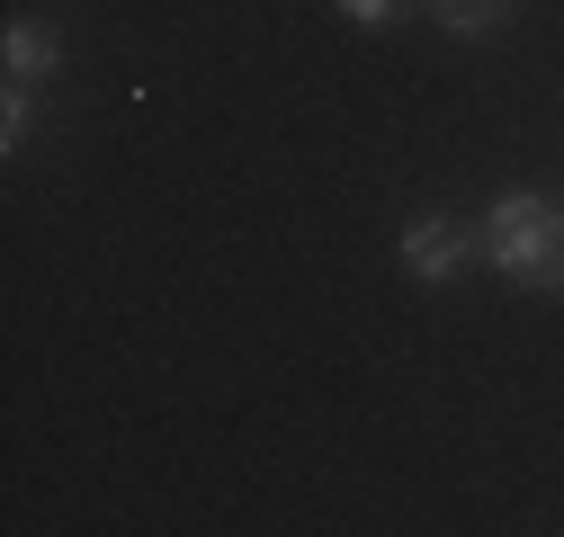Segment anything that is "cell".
I'll use <instances>...</instances> for the list:
<instances>
[{
	"instance_id": "1",
	"label": "cell",
	"mask_w": 564,
	"mask_h": 537,
	"mask_svg": "<svg viewBox=\"0 0 564 537\" xmlns=\"http://www.w3.org/2000/svg\"><path fill=\"white\" fill-rule=\"evenodd\" d=\"M484 260L520 287H564V207L538 197V188H511L484 216Z\"/></svg>"
},
{
	"instance_id": "2",
	"label": "cell",
	"mask_w": 564,
	"mask_h": 537,
	"mask_svg": "<svg viewBox=\"0 0 564 537\" xmlns=\"http://www.w3.org/2000/svg\"><path fill=\"white\" fill-rule=\"evenodd\" d=\"M484 251V233H466V224H448V216H421L412 233H403V268H412V278H457V268Z\"/></svg>"
},
{
	"instance_id": "3",
	"label": "cell",
	"mask_w": 564,
	"mask_h": 537,
	"mask_svg": "<svg viewBox=\"0 0 564 537\" xmlns=\"http://www.w3.org/2000/svg\"><path fill=\"white\" fill-rule=\"evenodd\" d=\"M54 63H63V36H45V28H10V81H45L54 73Z\"/></svg>"
},
{
	"instance_id": "4",
	"label": "cell",
	"mask_w": 564,
	"mask_h": 537,
	"mask_svg": "<svg viewBox=\"0 0 564 537\" xmlns=\"http://www.w3.org/2000/svg\"><path fill=\"white\" fill-rule=\"evenodd\" d=\"M421 10H431L448 36H492V28H502V10H511V0H421Z\"/></svg>"
},
{
	"instance_id": "5",
	"label": "cell",
	"mask_w": 564,
	"mask_h": 537,
	"mask_svg": "<svg viewBox=\"0 0 564 537\" xmlns=\"http://www.w3.org/2000/svg\"><path fill=\"white\" fill-rule=\"evenodd\" d=\"M28 134V81H10V99H0V153H19Z\"/></svg>"
},
{
	"instance_id": "6",
	"label": "cell",
	"mask_w": 564,
	"mask_h": 537,
	"mask_svg": "<svg viewBox=\"0 0 564 537\" xmlns=\"http://www.w3.org/2000/svg\"><path fill=\"white\" fill-rule=\"evenodd\" d=\"M340 19H359V28H386V19H394V0H340Z\"/></svg>"
}]
</instances>
